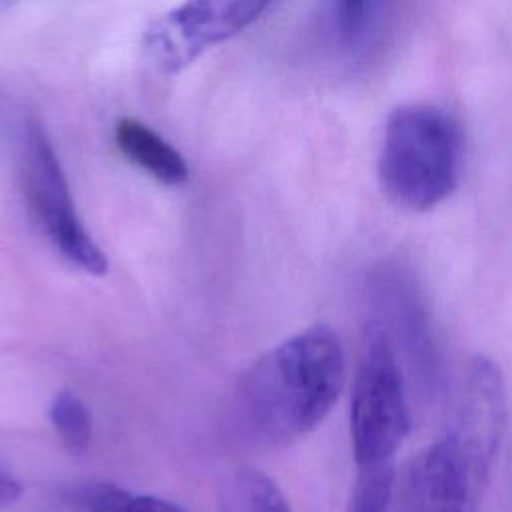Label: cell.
Listing matches in <instances>:
<instances>
[{
    "mask_svg": "<svg viewBox=\"0 0 512 512\" xmlns=\"http://www.w3.org/2000/svg\"><path fill=\"white\" fill-rule=\"evenodd\" d=\"M22 488L14 476H10L2 466H0V506L12 504L18 500Z\"/></svg>",
    "mask_w": 512,
    "mask_h": 512,
    "instance_id": "5bb4252c",
    "label": "cell"
},
{
    "mask_svg": "<svg viewBox=\"0 0 512 512\" xmlns=\"http://www.w3.org/2000/svg\"><path fill=\"white\" fill-rule=\"evenodd\" d=\"M374 0H336V22L342 40L358 42L368 26Z\"/></svg>",
    "mask_w": 512,
    "mask_h": 512,
    "instance_id": "4fadbf2b",
    "label": "cell"
},
{
    "mask_svg": "<svg viewBox=\"0 0 512 512\" xmlns=\"http://www.w3.org/2000/svg\"><path fill=\"white\" fill-rule=\"evenodd\" d=\"M12 2H18V0H0V8L8 6V4H12Z\"/></svg>",
    "mask_w": 512,
    "mask_h": 512,
    "instance_id": "9a60e30c",
    "label": "cell"
},
{
    "mask_svg": "<svg viewBox=\"0 0 512 512\" xmlns=\"http://www.w3.org/2000/svg\"><path fill=\"white\" fill-rule=\"evenodd\" d=\"M76 500L86 512H186L170 500L148 494L134 496L108 482H96L80 488Z\"/></svg>",
    "mask_w": 512,
    "mask_h": 512,
    "instance_id": "30bf717a",
    "label": "cell"
},
{
    "mask_svg": "<svg viewBox=\"0 0 512 512\" xmlns=\"http://www.w3.org/2000/svg\"><path fill=\"white\" fill-rule=\"evenodd\" d=\"M506 416L504 374L490 356L478 354L468 364L448 430L394 478L388 512H478Z\"/></svg>",
    "mask_w": 512,
    "mask_h": 512,
    "instance_id": "6da1fadb",
    "label": "cell"
},
{
    "mask_svg": "<svg viewBox=\"0 0 512 512\" xmlns=\"http://www.w3.org/2000/svg\"><path fill=\"white\" fill-rule=\"evenodd\" d=\"M462 158V128L450 112L426 102L402 104L388 114L382 132V194L398 208L428 212L458 188Z\"/></svg>",
    "mask_w": 512,
    "mask_h": 512,
    "instance_id": "3957f363",
    "label": "cell"
},
{
    "mask_svg": "<svg viewBox=\"0 0 512 512\" xmlns=\"http://www.w3.org/2000/svg\"><path fill=\"white\" fill-rule=\"evenodd\" d=\"M22 180L28 208L54 248L82 272L106 274L108 258L84 228L54 146L38 124L26 132Z\"/></svg>",
    "mask_w": 512,
    "mask_h": 512,
    "instance_id": "5b68a950",
    "label": "cell"
},
{
    "mask_svg": "<svg viewBox=\"0 0 512 512\" xmlns=\"http://www.w3.org/2000/svg\"><path fill=\"white\" fill-rule=\"evenodd\" d=\"M274 0H184L150 22L142 52L158 70L174 74L208 48L256 22Z\"/></svg>",
    "mask_w": 512,
    "mask_h": 512,
    "instance_id": "8992f818",
    "label": "cell"
},
{
    "mask_svg": "<svg viewBox=\"0 0 512 512\" xmlns=\"http://www.w3.org/2000/svg\"><path fill=\"white\" fill-rule=\"evenodd\" d=\"M220 512H292L278 484L256 468L234 470L218 490Z\"/></svg>",
    "mask_w": 512,
    "mask_h": 512,
    "instance_id": "9c48e42d",
    "label": "cell"
},
{
    "mask_svg": "<svg viewBox=\"0 0 512 512\" xmlns=\"http://www.w3.org/2000/svg\"><path fill=\"white\" fill-rule=\"evenodd\" d=\"M394 478L392 462L358 468L346 512H388Z\"/></svg>",
    "mask_w": 512,
    "mask_h": 512,
    "instance_id": "7c38bea8",
    "label": "cell"
},
{
    "mask_svg": "<svg viewBox=\"0 0 512 512\" xmlns=\"http://www.w3.org/2000/svg\"><path fill=\"white\" fill-rule=\"evenodd\" d=\"M50 422L60 434L62 442L74 450L82 452L92 438V416L88 406L70 390H62L54 396L50 404Z\"/></svg>",
    "mask_w": 512,
    "mask_h": 512,
    "instance_id": "8fae6325",
    "label": "cell"
},
{
    "mask_svg": "<svg viewBox=\"0 0 512 512\" xmlns=\"http://www.w3.org/2000/svg\"><path fill=\"white\" fill-rule=\"evenodd\" d=\"M374 300L384 312L378 322L388 338L406 340L414 358L430 362V328L414 278L396 264H384L372 278Z\"/></svg>",
    "mask_w": 512,
    "mask_h": 512,
    "instance_id": "52a82bcc",
    "label": "cell"
},
{
    "mask_svg": "<svg viewBox=\"0 0 512 512\" xmlns=\"http://www.w3.org/2000/svg\"><path fill=\"white\" fill-rule=\"evenodd\" d=\"M118 150L152 178L168 186H178L188 180V164L184 156L158 136L150 126L134 118H122L114 128Z\"/></svg>",
    "mask_w": 512,
    "mask_h": 512,
    "instance_id": "ba28073f",
    "label": "cell"
},
{
    "mask_svg": "<svg viewBox=\"0 0 512 512\" xmlns=\"http://www.w3.org/2000/svg\"><path fill=\"white\" fill-rule=\"evenodd\" d=\"M410 430V406L398 352L384 328L370 320L350 394V444L358 468L392 462Z\"/></svg>",
    "mask_w": 512,
    "mask_h": 512,
    "instance_id": "277c9868",
    "label": "cell"
},
{
    "mask_svg": "<svg viewBox=\"0 0 512 512\" xmlns=\"http://www.w3.org/2000/svg\"><path fill=\"white\" fill-rule=\"evenodd\" d=\"M344 382L342 340L330 326L316 324L256 360L242 380L240 400L260 436L288 444L330 414Z\"/></svg>",
    "mask_w": 512,
    "mask_h": 512,
    "instance_id": "7a4b0ae2",
    "label": "cell"
}]
</instances>
